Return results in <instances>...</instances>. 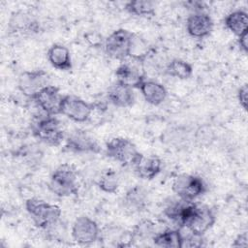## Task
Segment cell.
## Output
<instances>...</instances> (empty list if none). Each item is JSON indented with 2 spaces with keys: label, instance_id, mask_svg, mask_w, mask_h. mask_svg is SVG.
<instances>
[{
  "label": "cell",
  "instance_id": "cell-1",
  "mask_svg": "<svg viewBox=\"0 0 248 248\" xmlns=\"http://www.w3.org/2000/svg\"><path fill=\"white\" fill-rule=\"evenodd\" d=\"M25 208L36 227L48 230L57 225L61 217L58 205L50 204L38 198H30L25 202Z\"/></svg>",
  "mask_w": 248,
  "mask_h": 248
},
{
  "label": "cell",
  "instance_id": "cell-2",
  "mask_svg": "<svg viewBox=\"0 0 248 248\" xmlns=\"http://www.w3.org/2000/svg\"><path fill=\"white\" fill-rule=\"evenodd\" d=\"M214 223L215 215L208 206L198 204L194 201L187 203L182 217V228L198 234H203Z\"/></svg>",
  "mask_w": 248,
  "mask_h": 248
},
{
  "label": "cell",
  "instance_id": "cell-3",
  "mask_svg": "<svg viewBox=\"0 0 248 248\" xmlns=\"http://www.w3.org/2000/svg\"><path fill=\"white\" fill-rule=\"evenodd\" d=\"M48 189L58 197L76 195L78 190L76 168L70 164L60 165L50 175Z\"/></svg>",
  "mask_w": 248,
  "mask_h": 248
},
{
  "label": "cell",
  "instance_id": "cell-4",
  "mask_svg": "<svg viewBox=\"0 0 248 248\" xmlns=\"http://www.w3.org/2000/svg\"><path fill=\"white\" fill-rule=\"evenodd\" d=\"M107 155L122 166H134L142 155L129 139L115 137L106 142Z\"/></svg>",
  "mask_w": 248,
  "mask_h": 248
},
{
  "label": "cell",
  "instance_id": "cell-5",
  "mask_svg": "<svg viewBox=\"0 0 248 248\" xmlns=\"http://www.w3.org/2000/svg\"><path fill=\"white\" fill-rule=\"evenodd\" d=\"M32 132L36 139L44 143L57 146L64 140V131L57 118L46 115L37 119L32 125Z\"/></svg>",
  "mask_w": 248,
  "mask_h": 248
},
{
  "label": "cell",
  "instance_id": "cell-6",
  "mask_svg": "<svg viewBox=\"0 0 248 248\" xmlns=\"http://www.w3.org/2000/svg\"><path fill=\"white\" fill-rule=\"evenodd\" d=\"M171 189L179 199L193 202L205 193L206 186L200 176L181 173L173 178Z\"/></svg>",
  "mask_w": 248,
  "mask_h": 248
},
{
  "label": "cell",
  "instance_id": "cell-7",
  "mask_svg": "<svg viewBox=\"0 0 248 248\" xmlns=\"http://www.w3.org/2000/svg\"><path fill=\"white\" fill-rule=\"evenodd\" d=\"M134 34L120 28L113 31L105 41L106 54L115 60H124L130 57Z\"/></svg>",
  "mask_w": 248,
  "mask_h": 248
},
{
  "label": "cell",
  "instance_id": "cell-8",
  "mask_svg": "<svg viewBox=\"0 0 248 248\" xmlns=\"http://www.w3.org/2000/svg\"><path fill=\"white\" fill-rule=\"evenodd\" d=\"M47 85H49V77L44 70L24 71L20 73L17 78L18 90L25 97L32 100Z\"/></svg>",
  "mask_w": 248,
  "mask_h": 248
},
{
  "label": "cell",
  "instance_id": "cell-9",
  "mask_svg": "<svg viewBox=\"0 0 248 248\" xmlns=\"http://www.w3.org/2000/svg\"><path fill=\"white\" fill-rule=\"evenodd\" d=\"M93 105L74 95H65L61 106V114L75 122L86 121L93 110Z\"/></svg>",
  "mask_w": 248,
  "mask_h": 248
},
{
  "label": "cell",
  "instance_id": "cell-10",
  "mask_svg": "<svg viewBox=\"0 0 248 248\" xmlns=\"http://www.w3.org/2000/svg\"><path fill=\"white\" fill-rule=\"evenodd\" d=\"M100 232L98 224L84 215L78 217L72 227L73 239L81 245H88L98 240Z\"/></svg>",
  "mask_w": 248,
  "mask_h": 248
},
{
  "label": "cell",
  "instance_id": "cell-11",
  "mask_svg": "<svg viewBox=\"0 0 248 248\" xmlns=\"http://www.w3.org/2000/svg\"><path fill=\"white\" fill-rule=\"evenodd\" d=\"M64 96L60 89L54 85H47L42 89L33 99L37 106L46 114L54 116L61 114V106Z\"/></svg>",
  "mask_w": 248,
  "mask_h": 248
},
{
  "label": "cell",
  "instance_id": "cell-12",
  "mask_svg": "<svg viewBox=\"0 0 248 248\" xmlns=\"http://www.w3.org/2000/svg\"><path fill=\"white\" fill-rule=\"evenodd\" d=\"M66 148L78 153H98L100 145L97 140L87 131L77 129L73 131L66 139Z\"/></svg>",
  "mask_w": 248,
  "mask_h": 248
},
{
  "label": "cell",
  "instance_id": "cell-13",
  "mask_svg": "<svg viewBox=\"0 0 248 248\" xmlns=\"http://www.w3.org/2000/svg\"><path fill=\"white\" fill-rule=\"evenodd\" d=\"M186 29L190 36L194 38H203L208 36L213 29V20L204 12L193 13L186 20Z\"/></svg>",
  "mask_w": 248,
  "mask_h": 248
},
{
  "label": "cell",
  "instance_id": "cell-14",
  "mask_svg": "<svg viewBox=\"0 0 248 248\" xmlns=\"http://www.w3.org/2000/svg\"><path fill=\"white\" fill-rule=\"evenodd\" d=\"M116 81L131 88H139L145 80L141 70L134 64L122 63L115 71Z\"/></svg>",
  "mask_w": 248,
  "mask_h": 248
},
{
  "label": "cell",
  "instance_id": "cell-15",
  "mask_svg": "<svg viewBox=\"0 0 248 248\" xmlns=\"http://www.w3.org/2000/svg\"><path fill=\"white\" fill-rule=\"evenodd\" d=\"M135 172L142 179L151 180L156 177L162 170V161L156 155H141L134 165Z\"/></svg>",
  "mask_w": 248,
  "mask_h": 248
},
{
  "label": "cell",
  "instance_id": "cell-16",
  "mask_svg": "<svg viewBox=\"0 0 248 248\" xmlns=\"http://www.w3.org/2000/svg\"><path fill=\"white\" fill-rule=\"evenodd\" d=\"M107 97L113 106L118 108L131 107L136 100L133 88L118 83L117 81L108 88Z\"/></svg>",
  "mask_w": 248,
  "mask_h": 248
},
{
  "label": "cell",
  "instance_id": "cell-17",
  "mask_svg": "<svg viewBox=\"0 0 248 248\" xmlns=\"http://www.w3.org/2000/svg\"><path fill=\"white\" fill-rule=\"evenodd\" d=\"M148 203V195L146 190L140 185L130 188L123 197L124 207L131 212L143 211Z\"/></svg>",
  "mask_w": 248,
  "mask_h": 248
},
{
  "label": "cell",
  "instance_id": "cell-18",
  "mask_svg": "<svg viewBox=\"0 0 248 248\" xmlns=\"http://www.w3.org/2000/svg\"><path fill=\"white\" fill-rule=\"evenodd\" d=\"M99 239L107 242L108 245L116 247H126L133 244L131 232H127L120 227H107L100 232Z\"/></svg>",
  "mask_w": 248,
  "mask_h": 248
},
{
  "label": "cell",
  "instance_id": "cell-19",
  "mask_svg": "<svg viewBox=\"0 0 248 248\" xmlns=\"http://www.w3.org/2000/svg\"><path fill=\"white\" fill-rule=\"evenodd\" d=\"M47 60L52 67L61 71L72 69V58L70 50L61 44L52 45L46 53Z\"/></svg>",
  "mask_w": 248,
  "mask_h": 248
},
{
  "label": "cell",
  "instance_id": "cell-20",
  "mask_svg": "<svg viewBox=\"0 0 248 248\" xmlns=\"http://www.w3.org/2000/svg\"><path fill=\"white\" fill-rule=\"evenodd\" d=\"M140 90L144 100L152 106L161 105L166 100L168 94L165 86L155 80H144Z\"/></svg>",
  "mask_w": 248,
  "mask_h": 248
},
{
  "label": "cell",
  "instance_id": "cell-21",
  "mask_svg": "<svg viewBox=\"0 0 248 248\" xmlns=\"http://www.w3.org/2000/svg\"><path fill=\"white\" fill-rule=\"evenodd\" d=\"M10 27L14 31L21 33H37L40 30L39 22L24 12H17L12 15Z\"/></svg>",
  "mask_w": 248,
  "mask_h": 248
},
{
  "label": "cell",
  "instance_id": "cell-22",
  "mask_svg": "<svg viewBox=\"0 0 248 248\" xmlns=\"http://www.w3.org/2000/svg\"><path fill=\"white\" fill-rule=\"evenodd\" d=\"M157 247L164 248H181L182 247V233L180 229L168 228L160 232H157L152 240Z\"/></svg>",
  "mask_w": 248,
  "mask_h": 248
},
{
  "label": "cell",
  "instance_id": "cell-23",
  "mask_svg": "<svg viewBox=\"0 0 248 248\" xmlns=\"http://www.w3.org/2000/svg\"><path fill=\"white\" fill-rule=\"evenodd\" d=\"M226 27L237 37L247 32L248 16L242 10H236L230 13L225 18Z\"/></svg>",
  "mask_w": 248,
  "mask_h": 248
},
{
  "label": "cell",
  "instance_id": "cell-24",
  "mask_svg": "<svg viewBox=\"0 0 248 248\" xmlns=\"http://www.w3.org/2000/svg\"><path fill=\"white\" fill-rule=\"evenodd\" d=\"M157 233L156 226L154 222L149 219L140 220L131 232L133 243L136 241L145 242L148 240H153V237Z\"/></svg>",
  "mask_w": 248,
  "mask_h": 248
},
{
  "label": "cell",
  "instance_id": "cell-25",
  "mask_svg": "<svg viewBox=\"0 0 248 248\" xmlns=\"http://www.w3.org/2000/svg\"><path fill=\"white\" fill-rule=\"evenodd\" d=\"M97 184L103 192L113 194L119 187L118 174L113 169H106L101 171Z\"/></svg>",
  "mask_w": 248,
  "mask_h": 248
},
{
  "label": "cell",
  "instance_id": "cell-26",
  "mask_svg": "<svg viewBox=\"0 0 248 248\" xmlns=\"http://www.w3.org/2000/svg\"><path fill=\"white\" fill-rule=\"evenodd\" d=\"M125 10L137 16H151L155 14V4L149 0H132L125 4Z\"/></svg>",
  "mask_w": 248,
  "mask_h": 248
},
{
  "label": "cell",
  "instance_id": "cell-27",
  "mask_svg": "<svg viewBox=\"0 0 248 248\" xmlns=\"http://www.w3.org/2000/svg\"><path fill=\"white\" fill-rule=\"evenodd\" d=\"M167 73L179 79H187L193 74V68L187 61L175 58L172 59L167 66Z\"/></svg>",
  "mask_w": 248,
  "mask_h": 248
},
{
  "label": "cell",
  "instance_id": "cell-28",
  "mask_svg": "<svg viewBox=\"0 0 248 248\" xmlns=\"http://www.w3.org/2000/svg\"><path fill=\"white\" fill-rule=\"evenodd\" d=\"M189 233L182 234V247H202L203 246L202 234H198L188 231Z\"/></svg>",
  "mask_w": 248,
  "mask_h": 248
},
{
  "label": "cell",
  "instance_id": "cell-29",
  "mask_svg": "<svg viewBox=\"0 0 248 248\" xmlns=\"http://www.w3.org/2000/svg\"><path fill=\"white\" fill-rule=\"evenodd\" d=\"M247 95H248V86L247 83H244L240 86V88L237 91V99L240 104V106L243 108V109H247Z\"/></svg>",
  "mask_w": 248,
  "mask_h": 248
},
{
  "label": "cell",
  "instance_id": "cell-30",
  "mask_svg": "<svg viewBox=\"0 0 248 248\" xmlns=\"http://www.w3.org/2000/svg\"><path fill=\"white\" fill-rule=\"evenodd\" d=\"M232 246L234 247H246L247 246V232H243L239 233L233 240Z\"/></svg>",
  "mask_w": 248,
  "mask_h": 248
},
{
  "label": "cell",
  "instance_id": "cell-31",
  "mask_svg": "<svg viewBox=\"0 0 248 248\" xmlns=\"http://www.w3.org/2000/svg\"><path fill=\"white\" fill-rule=\"evenodd\" d=\"M238 46L239 48L244 52L247 53L248 52V32L244 33L243 35L238 37Z\"/></svg>",
  "mask_w": 248,
  "mask_h": 248
}]
</instances>
